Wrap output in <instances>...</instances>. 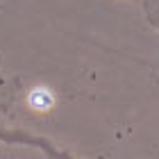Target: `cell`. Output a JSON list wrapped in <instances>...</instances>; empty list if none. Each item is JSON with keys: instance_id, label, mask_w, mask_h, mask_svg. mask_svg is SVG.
Wrapping results in <instances>:
<instances>
[{"instance_id": "cell-1", "label": "cell", "mask_w": 159, "mask_h": 159, "mask_svg": "<svg viewBox=\"0 0 159 159\" xmlns=\"http://www.w3.org/2000/svg\"><path fill=\"white\" fill-rule=\"evenodd\" d=\"M30 105L34 109H48V107L52 105V96H50L46 89H34L30 93Z\"/></svg>"}]
</instances>
